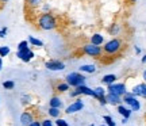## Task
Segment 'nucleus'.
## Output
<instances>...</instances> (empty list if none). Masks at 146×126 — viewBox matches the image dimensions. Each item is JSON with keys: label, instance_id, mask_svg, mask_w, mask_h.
Returning <instances> with one entry per match:
<instances>
[{"label": "nucleus", "instance_id": "cd10ccee", "mask_svg": "<svg viewBox=\"0 0 146 126\" xmlns=\"http://www.w3.org/2000/svg\"><path fill=\"white\" fill-rule=\"evenodd\" d=\"M10 52H11V49H10V46H0V57H7L8 54H10Z\"/></svg>", "mask_w": 146, "mask_h": 126}, {"label": "nucleus", "instance_id": "1a4fd4ad", "mask_svg": "<svg viewBox=\"0 0 146 126\" xmlns=\"http://www.w3.org/2000/svg\"><path fill=\"white\" fill-rule=\"evenodd\" d=\"M84 109V102L81 99H76L73 100L72 103L64 110V113L66 114V115H72V114H76L78 111H81Z\"/></svg>", "mask_w": 146, "mask_h": 126}, {"label": "nucleus", "instance_id": "ddd939ff", "mask_svg": "<svg viewBox=\"0 0 146 126\" xmlns=\"http://www.w3.org/2000/svg\"><path fill=\"white\" fill-rule=\"evenodd\" d=\"M106 99H107V103H108L110 106H115V107H116L118 105H122V103H123L122 96H118V95L111 94V92H107V95H106Z\"/></svg>", "mask_w": 146, "mask_h": 126}, {"label": "nucleus", "instance_id": "7c9ffc66", "mask_svg": "<svg viewBox=\"0 0 146 126\" xmlns=\"http://www.w3.org/2000/svg\"><path fill=\"white\" fill-rule=\"evenodd\" d=\"M31 103V96L30 95H23L22 96V105H30Z\"/></svg>", "mask_w": 146, "mask_h": 126}, {"label": "nucleus", "instance_id": "ea45409f", "mask_svg": "<svg viewBox=\"0 0 146 126\" xmlns=\"http://www.w3.org/2000/svg\"><path fill=\"white\" fill-rule=\"evenodd\" d=\"M127 121H129L127 118H123V119H122V123H127Z\"/></svg>", "mask_w": 146, "mask_h": 126}, {"label": "nucleus", "instance_id": "c9c22d12", "mask_svg": "<svg viewBox=\"0 0 146 126\" xmlns=\"http://www.w3.org/2000/svg\"><path fill=\"white\" fill-rule=\"evenodd\" d=\"M141 63H142V64H146V54H145V56H142V58H141Z\"/></svg>", "mask_w": 146, "mask_h": 126}, {"label": "nucleus", "instance_id": "e433bc0d", "mask_svg": "<svg viewBox=\"0 0 146 126\" xmlns=\"http://www.w3.org/2000/svg\"><path fill=\"white\" fill-rule=\"evenodd\" d=\"M142 77H143V81L146 83V69L143 71V73H142Z\"/></svg>", "mask_w": 146, "mask_h": 126}, {"label": "nucleus", "instance_id": "423d86ee", "mask_svg": "<svg viewBox=\"0 0 146 126\" xmlns=\"http://www.w3.org/2000/svg\"><path fill=\"white\" fill-rule=\"evenodd\" d=\"M94 96V88L88 87L87 84H83V85H78L76 88H73L72 91H69V96L70 98H77V96Z\"/></svg>", "mask_w": 146, "mask_h": 126}, {"label": "nucleus", "instance_id": "4c0bfd02", "mask_svg": "<svg viewBox=\"0 0 146 126\" xmlns=\"http://www.w3.org/2000/svg\"><path fill=\"white\" fill-rule=\"evenodd\" d=\"M137 1H138V0H127L129 4H134V3H137Z\"/></svg>", "mask_w": 146, "mask_h": 126}, {"label": "nucleus", "instance_id": "a19ab883", "mask_svg": "<svg viewBox=\"0 0 146 126\" xmlns=\"http://www.w3.org/2000/svg\"><path fill=\"white\" fill-rule=\"evenodd\" d=\"M8 0H0V3H7Z\"/></svg>", "mask_w": 146, "mask_h": 126}, {"label": "nucleus", "instance_id": "f704fd0d", "mask_svg": "<svg viewBox=\"0 0 146 126\" xmlns=\"http://www.w3.org/2000/svg\"><path fill=\"white\" fill-rule=\"evenodd\" d=\"M134 52H135V54H141L142 50H141V47L139 46H134Z\"/></svg>", "mask_w": 146, "mask_h": 126}, {"label": "nucleus", "instance_id": "5701e85b", "mask_svg": "<svg viewBox=\"0 0 146 126\" xmlns=\"http://www.w3.org/2000/svg\"><path fill=\"white\" fill-rule=\"evenodd\" d=\"M47 114H49L50 118L57 119V118H60V115H61V109H57V107H49V109H47Z\"/></svg>", "mask_w": 146, "mask_h": 126}, {"label": "nucleus", "instance_id": "f3484780", "mask_svg": "<svg viewBox=\"0 0 146 126\" xmlns=\"http://www.w3.org/2000/svg\"><path fill=\"white\" fill-rule=\"evenodd\" d=\"M62 100L58 95H53L49 99V107H57V109H62Z\"/></svg>", "mask_w": 146, "mask_h": 126}, {"label": "nucleus", "instance_id": "4be33fe9", "mask_svg": "<svg viewBox=\"0 0 146 126\" xmlns=\"http://www.w3.org/2000/svg\"><path fill=\"white\" fill-rule=\"evenodd\" d=\"M27 41H29V43H30V46H34V47H42L43 46V41L39 39V38L33 37V35H29Z\"/></svg>", "mask_w": 146, "mask_h": 126}, {"label": "nucleus", "instance_id": "c03bdc74", "mask_svg": "<svg viewBox=\"0 0 146 126\" xmlns=\"http://www.w3.org/2000/svg\"><path fill=\"white\" fill-rule=\"evenodd\" d=\"M145 100H146V99H145Z\"/></svg>", "mask_w": 146, "mask_h": 126}, {"label": "nucleus", "instance_id": "9d476101", "mask_svg": "<svg viewBox=\"0 0 146 126\" xmlns=\"http://www.w3.org/2000/svg\"><path fill=\"white\" fill-rule=\"evenodd\" d=\"M45 68L52 72H60V71L65 69V63L60 61V60H47L45 63Z\"/></svg>", "mask_w": 146, "mask_h": 126}, {"label": "nucleus", "instance_id": "0eeeda50", "mask_svg": "<svg viewBox=\"0 0 146 126\" xmlns=\"http://www.w3.org/2000/svg\"><path fill=\"white\" fill-rule=\"evenodd\" d=\"M107 92L115 94V95H118V96H123V95L127 92V87H126L125 83H118V81H115V83L107 85Z\"/></svg>", "mask_w": 146, "mask_h": 126}, {"label": "nucleus", "instance_id": "a878e982", "mask_svg": "<svg viewBox=\"0 0 146 126\" xmlns=\"http://www.w3.org/2000/svg\"><path fill=\"white\" fill-rule=\"evenodd\" d=\"M103 121H104V123L107 126H116V122L114 121V118L111 115H104L103 117Z\"/></svg>", "mask_w": 146, "mask_h": 126}, {"label": "nucleus", "instance_id": "dca6fc26", "mask_svg": "<svg viewBox=\"0 0 146 126\" xmlns=\"http://www.w3.org/2000/svg\"><path fill=\"white\" fill-rule=\"evenodd\" d=\"M78 71H80L81 73L92 75V73H95L98 69H96V65H94V64H84L81 67H78Z\"/></svg>", "mask_w": 146, "mask_h": 126}, {"label": "nucleus", "instance_id": "bb28decb", "mask_svg": "<svg viewBox=\"0 0 146 126\" xmlns=\"http://www.w3.org/2000/svg\"><path fill=\"white\" fill-rule=\"evenodd\" d=\"M27 47H30V43H29L27 39H25V41H21L19 43H18L16 50H25V49H27Z\"/></svg>", "mask_w": 146, "mask_h": 126}, {"label": "nucleus", "instance_id": "4468645a", "mask_svg": "<svg viewBox=\"0 0 146 126\" xmlns=\"http://www.w3.org/2000/svg\"><path fill=\"white\" fill-rule=\"evenodd\" d=\"M116 111H118V114L123 117V118H127V119H130L131 114H133V111H131L130 107H127L125 103H122V105H118L116 106Z\"/></svg>", "mask_w": 146, "mask_h": 126}, {"label": "nucleus", "instance_id": "37998d69", "mask_svg": "<svg viewBox=\"0 0 146 126\" xmlns=\"http://www.w3.org/2000/svg\"><path fill=\"white\" fill-rule=\"evenodd\" d=\"M100 126H107V125H106V123H103V125H100Z\"/></svg>", "mask_w": 146, "mask_h": 126}, {"label": "nucleus", "instance_id": "aec40b11", "mask_svg": "<svg viewBox=\"0 0 146 126\" xmlns=\"http://www.w3.org/2000/svg\"><path fill=\"white\" fill-rule=\"evenodd\" d=\"M70 85H69L66 81H61V83H58L56 85V91H57L58 94H65V92H69L70 91Z\"/></svg>", "mask_w": 146, "mask_h": 126}, {"label": "nucleus", "instance_id": "473e14b6", "mask_svg": "<svg viewBox=\"0 0 146 126\" xmlns=\"http://www.w3.org/2000/svg\"><path fill=\"white\" fill-rule=\"evenodd\" d=\"M7 33H8V29H7V27H3V29H0V38H5Z\"/></svg>", "mask_w": 146, "mask_h": 126}, {"label": "nucleus", "instance_id": "412c9836", "mask_svg": "<svg viewBox=\"0 0 146 126\" xmlns=\"http://www.w3.org/2000/svg\"><path fill=\"white\" fill-rule=\"evenodd\" d=\"M116 75H114V73H108V75H104L103 77H102V84H104L106 87L107 85H110V84H112V83H115L116 81Z\"/></svg>", "mask_w": 146, "mask_h": 126}, {"label": "nucleus", "instance_id": "9b49d317", "mask_svg": "<svg viewBox=\"0 0 146 126\" xmlns=\"http://www.w3.org/2000/svg\"><path fill=\"white\" fill-rule=\"evenodd\" d=\"M34 119H35V115H34V113L31 110L22 111L21 117H19V122H21L22 126H29Z\"/></svg>", "mask_w": 146, "mask_h": 126}, {"label": "nucleus", "instance_id": "2eb2a0df", "mask_svg": "<svg viewBox=\"0 0 146 126\" xmlns=\"http://www.w3.org/2000/svg\"><path fill=\"white\" fill-rule=\"evenodd\" d=\"M106 95H107V89H106L104 87L99 85V87H95L94 88V96H92V98H95V99L99 102L100 99L106 98Z\"/></svg>", "mask_w": 146, "mask_h": 126}, {"label": "nucleus", "instance_id": "c756f323", "mask_svg": "<svg viewBox=\"0 0 146 126\" xmlns=\"http://www.w3.org/2000/svg\"><path fill=\"white\" fill-rule=\"evenodd\" d=\"M41 125L42 126H56L54 125V121H53V118H45V119H42L41 121Z\"/></svg>", "mask_w": 146, "mask_h": 126}, {"label": "nucleus", "instance_id": "20e7f679", "mask_svg": "<svg viewBox=\"0 0 146 126\" xmlns=\"http://www.w3.org/2000/svg\"><path fill=\"white\" fill-rule=\"evenodd\" d=\"M122 99H123V103H125L127 107H130L133 113L141 110V107H142L141 100H138V96H135L131 91H127V92L122 96Z\"/></svg>", "mask_w": 146, "mask_h": 126}, {"label": "nucleus", "instance_id": "72a5a7b5", "mask_svg": "<svg viewBox=\"0 0 146 126\" xmlns=\"http://www.w3.org/2000/svg\"><path fill=\"white\" fill-rule=\"evenodd\" d=\"M29 126H42V125H41V121H38V119H34V121H33Z\"/></svg>", "mask_w": 146, "mask_h": 126}, {"label": "nucleus", "instance_id": "2f4dec72", "mask_svg": "<svg viewBox=\"0 0 146 126\" xmlns=\"http://www.w3.org/2000/svg\"><path fill=\"white\" fill-rule=\"evenodd\" d=\"M50 10H52V8H50V5H49V4H42L41 5V11H42V12H50Z\"/></svg>", "mask_w": 146, "mask_h": 126}, {"label": "nucleus", "instance_id": "f257e3e1", "mask_svg": "<svg viewBox=\"0 0 146 126\" xmlns=\"http://www.w3.org/2000/svg\"><path fill=\"white\" fill-rule=\"evenodd\" d=\"M36 25H38V29H41L43 31H50V30L57 29L58 22L54 14H52L50 11V12H42L36 19Z\"/></svg>", "mask_w": 146, "mask_h": 126}, {"label": "nucleus", "instance_id": "7ed1b4c3", "mask_svg": "<svg viewBox=\"0 0 146 126\" xmlns=\"http://www.w3.org/2000/svg\"><path fill=\"white\" fill-rule=\"evenodd\" d=\"M65 81H66L72 88H76L78 85L85 84L87 77H85V75L81 73L80 71H78V72H69V73L65 76Z\"/></svg>", "mask_w": 146, "mask_h": 126}, {"label": "nucleus", "instance_id": "f8f14e48", "mask_svg": "<svg viewBox=\"0 0 146 126\" xmlns=\"http://www.w3.org/2000/svg\"><path fill=\"white\" fill-rule=\"evenodd\" d=\"M131 92L135 95V96H138V98H143V99H146V83L143 81V83L135 84V85L131 88Z\"/></svg>", "mask_w": 146, "mask_h": 126}, {"label": "nucleus", "instance_id": "c85d7f7f", "mask_svg": "<svg viewBox=\"0 0 146 126\" xmlns=\"http://www.w3.org/2000/svg\"><path fill=\"white\" fill-rule=\"evenodd\" d=\"M54 125H56V126H69L68 125V121H66L65 118H61V117H60V118H57V119L54 121Z\"/></svg>", "mask_w": 146, "mask_h": 126}, {"label": "nucleus", "instance_id": "a211bd4d", "mask_svg": "<svg viewBox=\"0 0 146 126\" xmlns=\"http://www.w3.org/2000/svg\"><path fill=\"white\" fill-rule=\"evenodd\" d=\"M91 43L94 45H98V46H102L104 43V35H102L100 33H95L91 35Z\"/></svg>", "mask_w": 146, "mask_h": 126}, {"label": "nucleus", "instance_id": "393cba45", "mask_svg": "<svg viewBox=\"0 0 146 126\" xmlns=\"http://www.w3.org/2000/svg\"><path fill=\"white\" fill-rule=\"evenodd\" d=\"M3 88L7 89V91H11V89L15 88V81L14 80H5V81H3Z\"/></svg>", "mask_w": 146, "mask_h": 126}, {"label": "nucleus", "instance_id": "b1692460", "mask_svg": "<svg viewBox=\"0 0 146 126\" xmlns=\"http://www.w3.org/2000/svg\"><path fill=\"white\" fill-rule=\"evenodd\" d=\"M120 25L119 23H112L111 26L108 27V33L111 34V35H114V37H116V35H119L120 34Z\"/></svg>", "mask_w": 146, "mask_h": 126}, {"label": "nucleus", "instance_id": "6e6552de", "mask_svg": "<svg viewBox=\"0 0 146 126\" xmlns=\"http://www.w3.org/2000/svg\"><path fill=\"white\" fill-rule=\"evenodd\" d=\"M16 57L19 58L21 61H23V63H30V61H33L34 58H35V53L33 52L31 47H27V49H25V50H16Z\"/></svg>", "mask_w": 146, "mask_h": 126}, {"label": "nucleus", "instance_id": "79ce46f5", "mask_svg": "<svg viewBox=\"0 0 146 126\" xmlns=\"http://www.w3.org/2000/svg\"><path fill=\"white\" fill-rule=\"evenodd\" d=\"M89 126H95V123H91V125H89Z\"/></svg>", "mask_w": 146, "mask_h": 126}, {"label": "nucleus", "instance_id": "39448f33", "mask_svg": "<svg viewBox=\"0 0 146 126\" xmlns=\"http://www.w3.org/2000/svg\"><path fill=\"white\" fill-rule=\"evenodd\" d=\"M81 52L85 54V56H89V57L94 58H102L103 56V47L98 46V45H94V43H85L83 47H81Z\"/></svg>", "mask_w": 146, "mask_h": 126}, {"label": "nucleus", "instance_id": "6ab92c4d", "mask_svg": "<svg viewBox=\"0 0 146 126\" xmlns=\"http://www.w3.org/2000/svg\"><path fill=\"white\" fill-rule=\"evenodd\" d=\"M25 1H26V8H30V10L41 8V5L43 4V0H25Z\"/></svg>", "mask_w": 146, "mask_h": 126}, {"label": "nucleus", "instance_id": "58836bf2", "mask_svg": "<svg viewBox=\"0 0 146 126\" xmlns=\"http://www.w3.org/2000/svg\"><path fill=\"white\" fill-rule=\"evenodd\" d=\"M3 69V57H0V71Z\"/></svg>", "mask_w": 146, "mask_h": 126}, {"label": "nucleus", "instance_id": "f03ea898", "mask_svg": "<svg viewBox=\"0 0 146 126\" xmlns=\"http://www.w3.org/2000/svg\"><path fill=\"white\" fill-rule=\"evenodd\" d=\"M103 54L108 56V57H114L116 54H119L120 50L123 49V41L118 37L111 38L110 41L103 43Z\"/></svg>", "mask_w": 146, "mask_h": 126}]
</instances>
